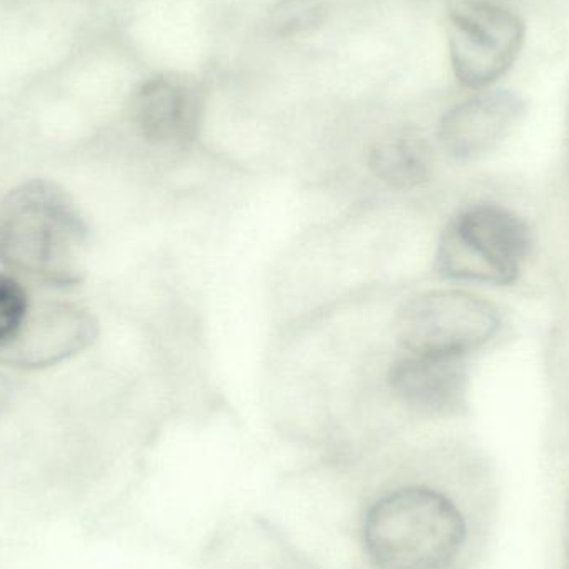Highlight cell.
Segmentation results:
<instances>
[{"label":"cell","mask_w":569,"mask_h":569,"mask_svg":"<svg viewBox=\"0 0 569 569\" xmlns=\"http://www.w3.org/2000/svg\"><path fill=\"white\" fill-rule=\"evenodd\" d=\"M388 388L408 410L421 415L453 413L463 405V358L405 353L391 363Z\"/></svg>","instance_id":"9"},{"label":"cell","mask_w":569,"mask_h":569,"mask_svg":"<svg viewBox=\"0 0 569 569\" xmlns=\"http://www.w3.org/2000/svg\"><path fill=\"white\" fill-rule=\"evenodd\" d=\"M325 19L320 0H280L270 12V29L276 36L295 37L310 32Z\"/></svg>","instance_id":"11"},{"label":"cell","mask_w":569,"mask_h":569,"mask_svg":"<svg viewBox=\"0 0 569 569\" xmlns=\"http://www.w3.org/2000/svg\"><path fill=\"white\" fill-rule=\"evenodd\" d=\"M525 113V102L508 90L471 97L445 113L438 129L441 146L458 160H475L497 149Z\"/></svg>","instance_id":"8"},{"label":"cell","mask_w":569,"mask_h":569,"mask_svg":"<svg viewBox=\"0 0 569 569\" xmlns=\"http://www.w3.org/2000/svg\"><path fill=\"white\" fill-rule=\"evenodd\" d=\"M497 310L477 295L431 290L410 298L395 318V337L405 353L460 357L497 333Z\"/></svg>","instance_id":"4"},{"label":"cell","mask_w":569,"mask_h":569,"mask_svg":"<svg viewBox=\"0 0 569 569\" xmlns=\"http://www.w3.org/2000/svg\"><path fill=\"white\" fill-rule=\"evenodd\" d=\"M29 310V298L22 284L0 272V347L16 337Z\"/></svg>","instance_id":"12"},{"label":"cell","mask_w":569,"mask_h":569,"mask_svg":"<svg viewBox=\"0 0 569 569\" xmlns=\"http://www.w3.org/2000/svg\"><path fill=\"white\" fill-rule=\"evenodd\" d=\"M89 229L72 197L50 180H29L0 202V262L50 284L83 276Z\"/></svg>","instance_id":"2"},{"label":"cell","mask_w":569,"mask_h":569,"mask_svg":"<svg viewBox=\"0 0 569 569\" xmlns=\"http://www.w3.org/2000/svg\"><path fill=\"white\" fill-rule=\"evenodd\" d=\"M99 335L96 317L73 303H46L29 310L12 340L0 347V360L17 368H43L76 357Z\"/></svg>","instance_id":"6"},{"label":"cell","mask_w":569,"mask_h":569,"mask_svg":"<svg viewBox=\"0 0 569 569\" xmlns=\"http://www.w3.org/2000/svg\"><path fill=\"white\" fill-rule=\"evenodd\" d=\"M10 400V385L7 383L6 378L0 377V411L9 405Z\"/></svg>","instance_id":"13"},{"label":"cell","mask_w":569,"mask_h":569,"mask_svg":"<svg viewBox=\"0 0 569 569\" xmlns=\"http://www.w3.org/2000/svg\"><path fill=\"white\" fill-rule=\"evenodd\" d=\"M375 179L388 189L415 190L428 182L433 170V150L413 129H393L375 139L367 153Z\"/></svg>","instance_id":"10"},{"label":"cell","mask_w":569,"mask_h":569,"mask_svg":"<svg viewBox=\"0 0 569 569\" xmlns=\"http://www.w3.org/2000/svg\"><path fill=\"white\" fill-rule=\"evenodd\" d=\"M361 543L377 569H457L473 545L471 513L447 490L400 485L368 505Z\"/></svg>","instance_id":"1"},{"label":"cell","mask_w":569,"mask_h":569,"mask_svg":"<svg viewBox=\"0 0 569 569\" xmlns=\"http://www.w3.org/2000/svg\"><path fill=\"white\" fill-rule=\"evenodd\" d=\"M567 557H568V569H569V507L567 515Z\"/></svg>","instance_id":"14"},{"label":"cell","mask_w":569,"mask_h":569,"mask_svg":"<svg viewBox=\"0 0 569 569\" xmlns=\"http://www.w3.org/2000/svg\"><path fill=\"white\" fill-rule=\"evenodd\" d=\"M130 120L147 143L179 149L197 139L202 122V96L190 80L156 76L140 83L130 99Z\"/></svg>","instance_id":"7"},{"label":"cell","mask_w":569,"mask_h":569,"mask_svg":"<svg viewBox=\"0 0 569 569\" xmlns=\"http://www.w3.org/2000/svg\"><path fill=\"white\" fill-rule=\"evenodd\" d=\"M448 47L458 82L487 89L517 62L527 23L513 10L488 0H460L448 12Z\"/></svg>","instance_id":"5"},{"label":"cell","mask_w":569,"mask_h":569,"mask_svg":"<svg viewBox=\"0 0 569 569\" xmlns=\"http://www.w3.org/2000/svg\"><path fill=\"white\" fill-rule=\"evenodd\" d=\"M530 247L531 232L520 217L497 206H473L445 230L437 269L460 282L511 283Z\"/></svg>","instance_id":"3"}]
</instances>
